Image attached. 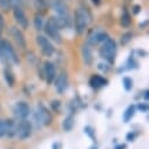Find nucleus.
<instances>
[{
    "instance_id": "nucleus-38",
    "label": "nucleus",
    "mask_w": 149,
    "mask_h": 149,
    "mask_svg": "<svg viewBox=\"0 0 149 149\" xmlns=\"http://www.w3.org/2000/svg\"><path fill=\"white\" fill-rule=\"evenodd\" d=\"M92 3H93L94 5H99V4L101 3V0H92Z\"/></svg>"
},
{
    "instance_id": "nucleus-15",
    "label": "nucleus",
    "mask_w": 149,
    "mask_h": 149,
    "mask_svg": "<svg viewBox=\"0 0 149 149\" xmlns=\"http://www.w3.org/2000/svg\"><path fill=\"white\" fill-rule=\"evenodd\" d=\"M107 84H108V80H107L106 78L101 77V75H97V74L93 75V77L91 78V80H89V85H91V87L94 88V89H100V88L107 86Z\"/></svg>"
},
{
    "instance_id": "nucleus-5",
    "label": "nucleus",
    "mask_w": 149,
    "mask_h": 149,
    "mask_svg": "<svg viewBox=\"0 0 149 149\" xmlns=\"http://www.w3.org/2000/svg\"><path fill=\"white\" fill-rule=\"evenodd\" d=\"M62 29L60 21L56 18H49L48 21L45 25V32L46 34L49 36L52 40H54L58 44H61L62 39H61V34L60 31Z\"/></svg>"
},
{
    "instance_id": "nucleus-19",
    "label": "nucleus",
    "mask_w": 149,
    "mask_h": 149,
    "mask_svg": "<svg viewBox=\"0 0 149 149\" xmlns=\"http://www.w3.org/2000/svg\"><path fill=\"white\" fill-rule=\"evenodd\" d=\"M73 127H74V118H73L72 115H69V116H67V118L63 120V122H62V128H63L65 132H70V130L73 129Z\"/></svg>"
},
{
    "instance_id": "nucleus-20",
    "label": "nucleus",
    "mask_w": 149,
    "mask_h": 149,
    "mask_svg": "<svg viewBox=\"0 0 149 149\" xmlns=\"http://www.w3.org/2000/svg\"><path fill=\"white\" fill-rule=\"evenodd\" d=\"M4 75H5V80L6 82L8 84V86H14V82H15V78H14V74L11 69L6 68L4 70Z\"/></svg>"
},
{
    "instance_id": "nucleus-33",
    "label": "nucleus",
    "mask_w": 149,
    "mask_h": 149,
    "mask_svg": "<svg viewBox=\"0 0 149 149\" xmlns=\"http://www.w3.org/2000/svg\"><path fill=\"white\" fill-rule=\"evenodd\" d=\"M5 135V121L0 120V137Z\"/></svg>"
},
{
    "instance_id": "nucleus-4",
    "label": "nucleus",
    "mask_w": 149,
    "mask_h": 149,
    "mask_svg": "<svg viewBox=\"0 0 149 149\" xmlns=\"http://www.w3.org/2000/svg\"><path fill=\"white\" fill-rule=\"evenodd\" d=\"M0 60H3L4 62H13L18 63L19 58L12 47L11 42L7 40H0Z\"/></svg>"
},
{
    "instance_id": "nucleus-39",
    "label": "nucleus",
    "mask_w": 149,
    "mask_h": 149,
    "mask_svg": "<svg viewBox=\"0 0 149 149\" xmlns=\"http://www.w3.org/2000/svg\"><path fill=\"white\" fill-rule=\"evenodd\" d=\"M91 149H97V148H96V147H92Z\"/></svg>"
},
{
    "instance_id": "nucleus-36",
    "label": "nucleus",
    "mask_w": 149,
    "mask_h": 149,
    "mask_svg": "<svg viewBox=\"0 0 149 149\" xmlns=\"http://www.w3.org/2000/svg\"><path fill=\"white\" fill-rule=\"evenodd\" d=\"M143 97H144V100H148V99H149V92H148V91H144Z\"/></svg>"
},
{
    "instance_id": "nucleus-2",
    "label": "nucleus",
    "mask_w": 149,
    "mask_h": 149,
    "mask_svg": "<svg viewBox=\"0 0 149 149\" xmlns=\"http://www.w3.org/2000/svg\"><path fill=\"white\" fill-rule=\"evenodd\" d=\"M51 6L53 8V11L56 13L58 15V20L61 24V27H66L69 24V13H68V7L66 5V3L63 0H52L51 1Z\"/></svg>"
},
{
    "instance_id": "nucleus-6",
    "label": "nucleus",
    "mask_w": 149,
    "mask_h": 149,
    "mask_svg": "<svg viewBox=\"0 0 149 149\" xmlns=\"http://www.w3.org/2000/svg\"><path fill=\"white\" fill-rule=\"evenodd\" d=\"M34 119L41 126H49L52 123V121H53V116L51 114V111L42 103H39L38 107H36Z\"/></svg>"
},
{
    "instance_id": "nucleus-29",
    "label": "nucleus",
    "mask_w": 149,
    "mask_h": 149,
    "mask_svg": "<svg viewBox=\"0 0 149 149\" xmlns=\"http://www.w3.org/2000/svg\"><path fill=\"white\" fill-rule=\"evenodd\" d=\"M51 107H52V109H53L54 111H60V107H61V103H60V101H56V100H54V101H52V103H51Z\"/></svg>"
},
{
    "instance_id": "nucleus-23",
    "label": "nucleus",
    "mask_w": 149,
    "mask_h": 149,
    "mask_svg": "<svg viewBox=\"0 0 149 149\" xmlns=\"http://www.w3.org/2000/svg\"><path fill=\"white\" fill-rule=\"evenodd\" d=\"M126 68L125 69H133V68H139V63H137V61L133 58V55H130L129 56V59H128V61H127V63H126Z\"/></svg>"
},
{
    "instance_id": "nucleus-40",
    "label": "nucleus",
    "mask_w": 149,
    "mask_h": 149,
    "mask_svg": "<svg viewBox=\"0 0 149 149\" xmlns=\"http://www.w3.org/2000/svg\"><path fill=\"white\" fill-rule=\"evenodd\" d=\"M126 1H127V3H129V1H130V0H126Z\"/></svg>"
},
{
    "instance_id": "nucleus-25",
    "label": "nucleus",
    "mask_w": 149,
    "mask_h": 149,
    "mask_svg": "<svg viewBox=\"0 0 149 149\" xmlns=\"http://www.w3.org/2000/svg\"><path fill=\"white\" fill-rule=\"evenodd\" d=\"M11 8V4H10V0H0V10H3L4 12L10 11Z\"/></svg>"
},
{
    "instance_id": "nucleus-34",
    "label": "nucleus",
    "mask_w": 149,
    "mask_h": 149,
    "mask_svg": "<svg viewBox=\"0 0 149 149\" xmlns=\"http://www.w3.org/2000/svg\"><path fill=\"white\" fill-rule=\"evenodd\" d=\"M4 18L3 15L0 14V40H1V34H3V31H4Z\"/></svg>"
},
{
    "instance_id": "nucleus-1",
    "label": "nucleus",
    "mask_w": 149,
    "mask_h": 149,
    "mask_svg": "<svg viewBox=\"0 0 149 149\" xmlns=\"http://www.w3.org/2000/svg\"><path fill=\"white\" fill-rule=\"evenodd\" d=\"M92 21V15L86 8H79L75 12L74 24H75V31L79 34H82Z\"/></svg>"
},
{
    "instance_id": "nucleus-32",
    "label": "nucleus",
    "mask_w": 149,
    "mask_h": 149,
    "mask_svg": "<svg viewBox=\"0 0 149 149\" xmlns=\"http://www.w3.org/2000/svg\"><path fill=\"white\" fill-rule=\"evenodd\" d=\"M136 134L134 133V132H130V133H128L127 134V136H126V139H127V141H129V142H133L135 139H136Z\"/></svg>"
},
{
    "instance_id": "nucleus-21",
    "label": "nucleus",
    "mask_w": 149,
    "mask_h": 149,
    "mask_svg": "<svg viewBox=\"0 0 149 149\" xmlns=\"http://www.w3.org/2000/svg\"><path fill=\"white\" fill-rule=\"evenodd\" d=\"M130 22H132V20H130V15H129L128 11L126 8H123V13H122V17H121V24H122V26L128 27L130 25Z\"/></svg>"
},
{
    "instance_id": "nucleus-24",
    "label": "nucleus",
    "mask_w": 149,
    "mask_h": 149,
    "mask_svg": "<svg viewBox=\"0 0 149 149\" xmlns=\"http://www.w3.org/2000/svg\"><path fill=\"white\" fill-rule=\"evenodd\" d=\"M122 84H123V88L127 91V92H129L132 88H133V85H134V81L130 79V78H128V77H126V78H123V80H122Z\"/></svg>"
},
{
    "instance_id": "nucleus-26",
    "label": "nucleus",
    "mask_w": 149,
    "mask_h": 149,
    "mask_svg": "<svg viewBox=\"0 0 149 149\" xmlns=\"http://www.w3.org/2000/svg\"><path fill=\"white\" fill-rule=\"evenodd\" d=\"M33 4L39 11L46 8V0H33Z\"/></svg>"
},
{
    "instance_id": "nucleus-18",
    "label": "nucleus",
    "mask_w": 149,
    "mask_h": 149,
    "mask_svg": "<svg viewBox=\"0 0 149 149\" xmlns=\"http://www.w3.org/2000/svg\"><path fill=\"white\" fill-rule=\"evenodd\" d=\"M135 110H136V107H135L134 104H130V106L126 109V111L123 113V121H125V122H129V121L133 119V116L135 115Z\"/></svg>"
},
{
    "instance_id": "nucleus-11",
    "label": "nucleus",
    "mask_w": 149,
    "mask_h": 149,
    "mask_svg": "<svg viewBox=\"0 0 149 149\" xmlns=\"http://www.w3.org/2000/svg\"><path fill=\"white\" fill-rule=\"evenodd\" d=\"M68 88V77L65 72H61L55 79V89L58 93L62 94Z\"/></svg>"
},
{
    "instance_id": "nucleus-3",
    "label": "nucleus",
    "mask_w": 149,
    "mask_h": 149,
    "mask_svg": "<svg viewBox=\"0 0 149 149\" xmlns=\"http://www.w3.org/2000/svg\"><path fill=\"white\" fill-rule=\"evenodd\" d=\"M116 51H118V47H116L115 40L110 39V38H107L103 41L102 47L100 48V56L102 59H104L106 61H108L109 63H113L115 61Z\"/></svg>"
},
{
    "instance_id": "nucleus-28",
    "label": "nucleus",
    "mask_w": 149,
    "mask_h": 149,
    "mask_svg": "<svg viewBox=\"0 0 149 149\" xmlns=\"http://www.w3.org/2000/svg\"><path fill=\"white\" fill-rule=\"evenodd\" d=\"M85 133L91 137V139H95V132H94V129H93V127H91V126H87V127H85Z\"/></svg>"
},
{
    "instance_id": "nucleus-31",
    "label": "nucleus",
    "mask_w": 149,
    "mask_h": 149,
    "mask_svg": "<svg viewBox=\"0 0 149 149\" xmlns=\"http://www.w3.org/2000/svg\"><path fill=\"white\" fill-rule=\"evenodd\" d=\"M10 4H11V7H21V4H22V0H10Z\"/></svg>"
},
{
    "instance_id": "nucleus-12",
    "label": "nucleus",
    "mask_w": 149,
    "mask_h": 149,
    "mask_svg": "<svg viewBox=\"0 0 149 149\" xmlns=\"http://www.w3.org/2000/svg\"><path fill=\"white\" fill-rule=\"evenodd\" d=\"M13 15L15 21L20 25L21 28H27L28 27V19L21 7H14L13 8Z\"/></svg>"
},
{
    "instance_id": "nucleus-9",
    "label": "nucleus",
    "mask_w": 149,
    "mask_h": 149,
    "mask_svg": "<svg viewBox=\"0 0 149 149\" xmlns=\"http://www.w3.org/2000/svg\"><path fill=\"white\" fill-rule=\"evenodd\" d=\"M36 42H38L41 52L44 55L46 56H52L54 53V47L52 45V42L49 41V39H47L44 35H38L36 36Z\"/></svg>"
},
{
    "instance_id": "nucleus-37",
    "label": "nucleus",
    "mask_w": 149,
    "mask_h": 149,
    "mask_svg": "<svg viewBox=\"0 0 149 149\" xmlns=\"http://www.w3.org/2000/svg\"><path fill=\"white\" fill-rule=\"evenodd\" d=\"M60 148H61V144H60V143H59V144H58V143H54V144H53V149H60Z\"/></svg>"
},
{
    "instance_id": "nucleus-13",
    "label": "nucleus",
    "mask_w": 149,
    "mask_h": 149,
    "mask_svg": "<svg viewBox=\"0 0 149 149\" xmlns=\"http://www.w3.org/2000/svg\"><path fill=\"white\" fill-rule=\"evenodd\" d=\"M11 34H12V36H13V39H14L15 44L18 45V47L21 48V49H25L27 45H26V39H25L24 33H22L19 28H17V27H12V29H11Z\"/></svg>"
},
{
    "instance_id": "nucleus-27",
    "label": "nucleus",
    "mask_w": 149,
    "mask_h": 149,
    "mask_svg": "<svg viewBox=\"0 0 149 149\" xmlns=\"http://www.w3.org/2000/svg\"><path fill=\"white\" fill-rule=\"evenodd\" d=\"M132 36H133L132 33H126V34H123L122 38H121V44H123V45L128 44V42L132 40Z\"/></svg>"
},
{
    "instance_id": "nucleus-22",
    "label": "nucleus",
    "mask_w": 149,
    "mask_h": 149,
    "mask_svg": "<svg viewBox=\"0 0 149 149\" xmlns=\"http://www.w3.org/2000/svg\"><path fill=\"white\" fill-rule=\"evenodd\" d=\"M34 25H35V28L36 29H42L44 28V20H42V15L40 13L35 15V18H34Z\"/></svg>"
},
{
    "instance_id": "nucleus-10",
    "label": "nucleus",
    "mask_w": 149,
    "mask_h": 149,
    "mask_svg": "<svg viewBox=\"0 0 149 149\" xmlns=\"http://www.w3.org/2000/svg\"><path fill=\"white\" fill-rule=\"evenodd\" d=\"M13 111H14V115H15L19 120H25V119L29 115L31 109H29V106H28L26 102L21 101V102H18V103L14 106Z\"/></svg>"
},
{
    "instance_id": "nucleus-8",
    "label": "nucleus",
    "mask_w": 149,
    "mask_h": 149,
    "mask_svg": "<svg viewBox=\"0 0 149 149\" xmlns=\"http://www.w3.org/2000/svg\"><path fill=\"white\" fill-rule=\"evenodd\" d=\"M32 134V125L29 121L27 120H21L18 125H17V128H15V135L21 139V140H25L27 137H29Z\"/></svg>"
},
{
    "instance_id": "nucleus-14",
    "label": "nucleus",
    "mask_w": 149,
    "mask_h": 149,
    "mask_svg": "<svg viewBox=\"0 0 149 149\" xmlns=\"http://www.w3.org/2000/svg\"><path fill=\"white\" fill-rule=\"evenodd\" d=\"M44 75H45V79L47 81V84H52L56 77L55 74V67L52 62L49 61H46L45 65H44Z\"/></svg>"
},
{
    "instance_id": "nucleus-35",
    "label": "nucleus",
    "mask_w": 149,
    "mask_h": 149,
    "mask_svg": "<svg viewBox=\"0 0 149 149\" xmlns=\"http://www.w3.org/2000/svg\"><path fill=\"white\" fill-rule=\"evenodd\" d=\"M114 149H127V144L126 143H121V144H118Z\"/></svg>"
},
{
    "instance_id": "nucleus-16",
    "label": "nucleus",
    "mask_w": 149,
    "mask_h": 149,
    "mask_svg": "<svg viewBox=\"0 0 149 149\" xmlns=\"http://www.w3.org/2000/svg\"><path fill=\"white\" fill-rule=\"evenodd\" d=\"M82 59H84V62L87 66H92L93 65V61H94L93 51H92V47L88 44H85L82 46Z\"/></svg>"
},
{
    "instance_id": "nucleus-17",
    "label": "nucleus",
    "mask_w": 149,
    "mask_h": 149,
    "mask_svg": "<svg viewBox=\"0 0 149 149\" xmlns=\"http://www.w3.org/2000/svg\"><path fill=\"white\" fill-rule=\"evenodd\" d=\"M15 128H17V125L13 120H6L5 121V135H7L10 137L15 135Z\"/></svg>"
},
{
    "instance_id": "nucleus-7",
    "label": "nucleus",
    "mask_w": 149,
    "mask_h": 149,
    "mask_svg": "<svg viewBox=\"0 0 149 149\" xmlns=\"http://www.w3.org/2000/svg\"><path fill=\"white\" fill-rule=\"evenodd\" d=\"M107 38H109L108 34L103 31H101L100 28H95L93 29L89 34H88V38H87V44L89 46H94L97 45L99 42H103Z\"/></svg>"
},
{
    "instance_id": "nucleus-30",
    "label": "nucleus",
    "mask_w": 149,
    "mask_h": 149,
    "mask_svg": "<svg viewBox=\"0 0 149 149\" xmlns=\"http://www.w3.org/2000/svg\"><path fill=\"white\" fill-rule=\"evenodd\" d=\"M139 110H141L142 111V113H147V111H148V109H149V107H148V103H139L137 104V107H136Z\"/></svg>"
}]
</instances>
